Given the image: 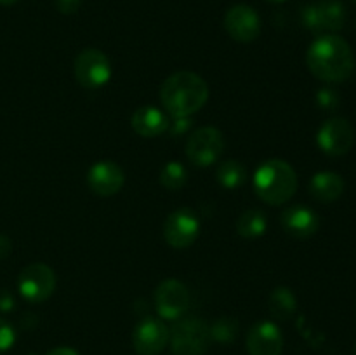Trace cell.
<instances>
[{
  "instance_id": "obj_8",
  "label": "cell",
  "mask_w": 356,
  "mask_h": 355,
  "mask_svg": "<svg viewBox=\"0 0 356 355\" xmlns=\"http://www.w3.org/2000/svg\"><path fill=\"white\" fill-rule=\"evenodd\" d=\"M225 150L222 132L216 127L197 129L186 143V157L193 166L209 167L218 162Z\"/></svg>"
},
{
  "instance_id": "obj_30",
  "label": "cell",
  "mask_w": 356,
  "mask_h": 355,
  "mask_svg": "<svg viewBox=\"0 0 356 355\" xmlns=\"http://www.w3.org/2000/svg\"><path fill=\"white\" fill-rule=\"evenodd\" d=\"M45 355H79V352L75 348H70V347H59L54 348V350L47 352Z\"/></svg>"
},
{
  "instance_id": "obj_11",
  "label": "cell",
  "mask_w": 356,
  "mask_h": 355,
  "mask_svg": "<svg viewBox=\"0 0 356 355\" xmlns=\"http://www.w3.org/2000/svg\"><path fill=\"white\" fill-rule=\"evenodd\" d=\"M316 143L325 155H346L355 143V129L346 118L334 117L322 124L316 134Z\"/></svg>"
},
{
  "instance_id": "obj_29",
  "label": "cell",
  "mask_w": 356,
  "mask_h": 355,
  "mask_svg": "<svg viewBox=\"0 0 356 355\" xmlns=\"http://www.w3.org/2000/svg\"><path fill=\"white\" fill-rule=\"evenodd\" d=\"M10 249H13V244H10L9 237L6 235H0V260L6 256H9Z\"/></svg>"
},
{
  "instance_id": "obj_24",
  "label": "cell",
  "mask_w": 356,
  "mask_h": 355,
  "mask_svg": "<svg viewBox=\"0 0 356 355\" xmlns=\"http://www.w3.org/2000/svg\"><path fill=\"white\" fill-rule=\"evenodd\" d=\"M339 103H341L339 93L330 89V87H323V89H320L318 93H316V104H318L322 110L332 111L339 106Z\"/></svg>"
},
{
  "instance_id": "obj_1",
  "label": "cell",
  "mask_w": 356,
  "mask_h": 355,
  "mask_svg": "<svg viewBox=\"0 0 356 355\" xmlns=\"http://www.w3.org/2000/svg\"><path fill=\"white\" fill-rule=\"evenodd\" d=\"M308 68L316 79L339 84L355 72V54L351 45L336 33L318 35L306 52Z\"/></svg>"
},
{
  "instance_id": "obj_4",
  "label": "cell",
  "mask_w": 356,
  "mask_h": 355,
  "mask_svg": "<svg viewBox=\"0 0 356 355\" xmlns=\"http://www.w3.org/2000/svg\"><path fill=\"white\" fill-rule=\"evenodd\" d=\"M301 17L312 33H336L346 23V7L341 0H316L302 9Z\"/></svg>"
},
{
  "instance_id": "obj_23",
  "label": "cell",
  "mask_w": 356,
  "mask_h": 355,
  "mask_svg": "<svg viewBox=\"0 0 356 355\" xmlns=\"http://www.w3.org/2000/svg\"><path fill=\"white\" fill-rule=\"evenodd\" d=\"M209 331H211L212 341L228 345L236 340V334H238V322H236V319H232V317H221V319L216 320V322L209 327Z\"/></svg>"
},
{
  "instance_id": "obj_10",
  "label": "cell",
  "mask_w": 356,
  "mask_h": 355,
  "mask_svg": "<svg viewBox=\"0 0 356 355\" xmlns=\"http://www.w3.org/2000/svg\"><path fill=\"white\" fill-rule=\"evenodd\" d=\"M155 306L163 320H179L190 306V291L177 278H167L155 289Z\"/></svg>"
},
{
  "instance_id": "obj_5",
  "label": "cell",
  "mask_w": 356,
  "mask_h": 355,
  "mask_svg": "<svg viewBox=\"0 0 356 355\" xmlns=\"http://www.w3.org/2000/svg\"><path fill=\"white\" fill-rule=\"evenodd\" d=\"M211 331L200 319L179 320L169 336L174 355H202L211 345Z\"/></svg>"
},
{
  "instance_id": "obj_3",
  "label": "cell",
  "mask_w": 356,
  "mask_h": 355,
  "mask_svg": "<svg viewBox=\"0 0 356 355\" xmlns=\"http://www.w3.org/2000/svg\"><path fill=\"white\" fill-rule=\"evenodd\" d=\"M254 190L266 204L282 205L294 197L298 190V174L285 160L270 159L256 169Z\"/></svg>"
},
{
  "instance_id": "obj_12",
  "label": "cell",
  "mask_w": 356,
  "mask_h": 355,
  "mask_svg": "<svg viewBox=\"0 0 356 355\" xmlns=\"http://www.w3.org/2000/svg\"><path fill=\"white\" fill-rule=\"evenodd\" d=\"M225 28L233 40L240 44H250L261 33V17L254 7L238 3L226 13Z\"/></svg>"
},
{
  "instance_id": "obj_33",
  "label": "cell",
  "mask_w": 356,
  "mask_h": 355,
  "mask_svg": "<svg viewBox=\"0 0 356 355\" xmlns=\"http://www.w3.org/2000/svg\"><path fill=\"white\" fill-rule=\"evenodd\" d=\"M353 355H356V345H355V350H353Z\"/></svg>"
},
{
  "instance_id": "obj_15",
  "label": "cell",
  "mask_w": 356,
  "mask_h": 355,
  "mask_svg": "<svg viewBox=\"0 0 356 355\" xmlns=\"http://www.w3.org/2000/svg\"><path fill=\"white\" fill-rule=\"evenodd\" d=\"M125 183V174L118 164L113 160H101L96 162L87 173V184L94 194L101 197H110L118 194Z\"/></svg>"
},
{
  "instance_id": "obj_6",
  "label": "cell",
  "mask_w": 356,
  "mask_h": 355,
  "mask_svg": "<svg viewBox=\"0 0 356 355\" xmlns=\"http://www.w3.org/2000/svg\"><path fill=\"white\" fill-rule=\"evenodd\" d=\"M17 289L28 303L38 305L47 301L56 289L54 270L45 263L28 265L17 277Z\"/></svg>"
},
{
  "instance_id": "obj_19",
  "label": "cell",
  "mask_w": 356,
  "mask_h": 355,
  "mask_svg": "<svg viewBox=\"0 0 356 355\" xmlns=\"http://www.w3.org/2000/svg\"><path fill=\"white\" fill-rule=\"evenodd\" d=\"M268 230L266 214L259 209H249L236 221V232L243 239H257L263 237Z\"/></svg>"
},
{
  "instance_id": "obj_7",
  "label": "cell",
  "mask_w": 356,
  "mask_h": 355,
  "mask_svg": "<svg viewBox=\"0 0 356 355\" xmlns=\"http://www.w3.org/2000/svg\"><path fill=\"white\" fill-rule=\"evenodd\" d=\"M75 79L86 89H99L111 79V63L99 49H83L75 59Z\"/></svg>"
},
{
  "instance_id": "obj_21",
  "label": "cell",
  "mask_w": 356,
  "mask_h": 355,
  "mask_svg": "<svg viewBox=\"0 0 356 355\" xmlns=\"http://www.w3.org/2000/svg\"><path fill=\"white\" fill-rule=\"evenodd\" d=\"M216 176H218V183L221 187L228 188V190H235V188L242 187L245 183L247 169L238 160H226L218 167Z\"/></svg>"
},
{
  "instance_id": "obj_32",
  "label": "cell",
  "mask_w": 356,
  "mask_h": 355,
  "mask_svg": "<svg viewBox=\"0 0 356 355\" xmlns=\"http://www.w3.org/2000/svg\"><path fill=\"white\" fill-rule=\"evenodd\" d=\"M268 2H271V3H280V2H285V0H268Z\"/></svg>"
},
{
  "instance_id": "obj_20",
  "label": "cell",
  "mask_w": 356,
  "mask_h": 355,
  "mask_svg": "<svg viewBox=\"0 0 356 355\" xmlns=\"http://www.w3.org/2000/svg\"><path fill=\"white\" fill-rule=\"evenodd\" d=\"M298 299L289 287H277L270 296V313L277 320H287L294 315Z\"/></svg>"
},
{
  "instance_id": "obj_13",
  "label": "cell",
  "mask_w": 356,
  "mask_h": 355,
  "mask_svg": "<svg viewBox=\"0 0 356 355\" xmlns=\"http://www.w3.org/2000/svg\"><path fill=\"white\" fill-rule=\"evenodd\" d=\"M170 331L163 320L156 317H145L139 320L132 334V345L139 355H159L169 343Z\"/></svg>"
},
{
  "instance_id": "obj_34",
  "label": "cell",
  "mask_w": 356,
  "mask_h": 355,
  "mask_svg": "<svg viewBox=\"0 0 356 355\" xmlns=\"http://www.w3.org/2000/svg\"><path fill=\"white\" fill-rule=\"evenodd\" d=\"M353 2H355V3H356V0H353Z\"/></svg>"
},
{
  "instance_id": "obj_28",
  "label": "cell",
  "mask_w": 356,
  "mask_h": 355,
  "mask_svg": "<svg viewBox=\"0 0 356 355\" xmlns=\"http://www.w3.org/2000/svg\"><path fill=\"white\" fill-rule=\"evenodd\" d=\"M14 308V298L7 289H0V312H10Z\"/></svg>"
},
{
  "instance_id": "obj_17",
  "label": "cell",
  "mask_w": 356,
  "mask_h": 355,
  "mask_svg": "<svg viewBox=\"0 0 356 355\" xmlns=\"http://www.w3.org/2000/svg\"><path fill=\"white\" fill-rule=\"evenodd\" d=\"M169 117L156 106H141L132 113L131 125L143 138H156L169 131Z\"/></svg>"
},
{
  "instance_id": "obj_22",
  "label": "cell",
  "mask_w": 356,
  "mask_h": 355,
  "mask_svg": "<svg viewBox=\"0 0 356 355\" xmlns=\"http://www.w3.org/2000/svg\"><path fill=\"white\" fill-rule=\"evenodd\" d=\"M188 173L184 169V166L181 162H167L162 167V173H160V183L163 188L170 191L181 190V188L186 184Z\"/></svg>"
},
{
  "instance_id": "obj_2",
  "label": "cell",
  "mask_w": 356,
  "mask_h": 355,
  "mask_svg": "<svg viewBox=\"0 0 356 355\" xmlns=\"http://www.w3.org/2000/svg\"><path fill=\"white\" fill-rule=\"evenodd\" d=\"M160 100L172 117H191L207 103L209 87L197 73L177 72L163 82Z\"/></svg>"
},
{
  "instance_id": "obj_26",
  "label": "cell",
  "mask_w": 356,
  "mask_h": 355,
  "mask_svg": "<svg viewBox=\"0 0 356 355\" xmlns=\"http://www.w3.org/2000/svg\"><path fill=\"white\" fill-rule=\"evenodd\" d=\"M191 125L193 120H190V117H174L169 124V132L172 136H181L190 131Z\"/></svg>"
},
{
  "instance_id": "obj_14",
  "label": "cell",
  "mask_w": 356,
  "mask_h": 355,
  "mask_svg": "<svg viewBox=\"0 0 356 355\" xmlns=\"http://www.w3.org/2000/svg\"><path fill=\"white\" fill-rule=\"evenodd\" d=\"M245 347L249 355H280L284 350L280 327L271 320L254 324L247 333Z\"/></svg>"
},
{
  "instance_id": "obj_16",
  "label": "cell",
  "mask_w": 356,
  "mask_h": 355,
  "mask_svg": "<svg viewBox=\"0 0 356 355\" xmlns=\"http://www.w3.org/2000/svg\"><path fill=\"white\" fill-rule=\"evenodd\" d=\"M282 228L294 239H309L320 228V218L313 209L296 204L285 209L280 216Z\"/></svg>"
},
{
  "instance_id": "obj_18",
  "label": "cell",
  "mask_w": 356,
  "mask_h": 355,
  "mask_svg": "<svg viewBox=\"0 0 356 355\" xmlns=\"http://www.w3.org/2000/svg\"><path fill=\"white\" fill-rule=\"evenodd\" d=\"M344 191V180L332 171H320L309 181V195L316 202L330 204L336 202Z\"/></svg>"
},
{
  "instance_id": "obj_31",
  "label": "cell",
  "mask_w": 356,
  "mask_h": 355,
  "mask_svg": "<svg viewBox=\"0 0 356 355\" xmlns=\"http://www.w3.org/2000/svg\"><path fill=\"white\" fill-rule=\"evenodd\" d=\"M17 0H0V3H2V6H13V3H16Z\"/></svg>"
},
{
  "instance_id": "obj_25",
  "label": "cell",
  "mask_w": 356,
  "mask_h": 355,
  "mask_svg": "<svg viewBox=\"0 0 356 355\" xmlns=\"http://www.w3.org/2000/svg\"><path fill=\"white\" fill-rule=\"evenodd\" d=\"M14 341H16L14 327L7 320L0 319V352H7L9 348H13Z\"/></svg>"
},
{
  "instance_id": "obj_9",
  "label": "cell",
  "mask_w": 356,
  "mask_h": 355,
  "mask_svg": "<svg viewBox=\"0 0 356 355\" xmlns=\"http://www.w3.org/2000/svg\"><path fill=\"white\" fill-rule=\"evenodd\" d=\"M200 233V219L191 209L181 207L163 223V239L174 249H186Z\"/></svg>"
},
{
  "instance_id": "obj_27",
  "label": "cell",
  "mask_w": 356,
  "mask_h": 355,
  "mask_svg": "<svg viewBox=\"0 0 356 355\" xmlns=\"http://www.w3.org/2000/svg\"><path fill=\"white\" fill-rule=\"evenodd\" d=\"M82 6V0H56V9L61 14H75Z\"/></svg>"
}]
</instances>
